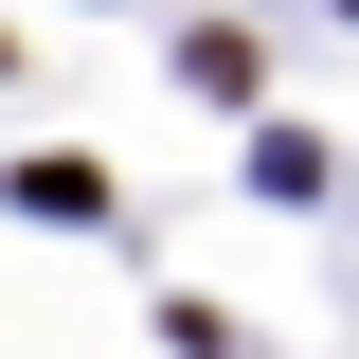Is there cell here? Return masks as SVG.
<instances>
[{"label": "cell", "instance_id": "obj_1", "mask_svg": "<svg viewBox=\"0 0 359 359\" xmlns=\"http://www.w3.org/2000/svg\"><path fill=\"white\" fill-rule=\"evenodd\" d=\"M18 198H36V216H108V162H72V144H54V162H18Z\"/></svg>", "mask_w": 359, "mask_h": 359}]
</instances>
